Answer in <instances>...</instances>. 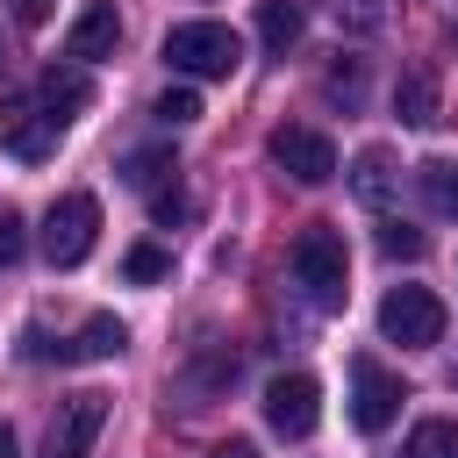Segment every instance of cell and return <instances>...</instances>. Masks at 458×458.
Returning a JSON list of instances; mask_svg holds the SVG:
<instances>
[{
  "mask_svg": "<svg viewBox=\"0 0 458 458\" xmlns=\"http://www.w3.org/2000/svg\"><path fill=\"white\" fill-rule=\"evenodd\" d=\"M122 272H129V279H136V286H157V279H165V272H172V258H165V250H157V243H136V250H129V258H122Z\"/></svg>",
  "mask_w": 458,
  "mask_h": 458,
  "instance_id": "44dd1931",
  "label": "cell"
},
{
  "mask_svg": "<svg viewBox=\"0 0 458 458\" xmlns=\"http://www.w3.org/2000/svg\"><path fill=\"white\" fill-rule=\"evenodd\" d=\"M265 150H272V165H279L286 179H301V186H322V179L336 172V143H329L322 129H301V122H279Z\"/></svg>",
  "mask_w": 458,
  "mask_h": 458,
  "instance_id": "52a82bcc",
  "label": "cell"
},
{
  "mask_svg": "<svg viewBox=\"0 0 458 458\" xmlns=\"http://www.w3.org/2000/svg\"><path fill=\"white\" fill-rule=\"evenodd\" d=\"M451 379H458V372H451Z\"/></svg>",
  "mask_w": 458,
  "mask_h": 458,
  "instance_id": "f1b7e54d",
  "label": "cell"
},
{
  "mask_svg": "<svg viewBox=\"0 0 458 458\" xmlns=\"http://www.w3.org/2000/svg\"><path fill=\"white\" fill-rule=\"evenodd\" d=\"M265 422L279 429V437H315V422H322V386L308 379V372H279L272 386H265Z\"/></svg>",
  "mask_w": 458,
  "mask_h": 458,
  "instance_id": "ba28073f",
  "label": "cell"
},
{
  "mask_svg": "<svg viewBox=\"0 0 458 458\" xmlns=\"http://www.w3.org/2000/svg\"><path fill=\"white\" fill-rule=\"evenodd\" d=\"M165 64L179 79H229L243 64V36L229 21H179L165 36Z\"/></svg>",
  "mask_w": 458,
  "mask_h": 458,
  "instance_id": "6da1fadb",
  "label": "cell"
},
{
  "mask_svg": "<svg viewBox=\"0 0 458 458\" xmlns=\"http://www.w3.org/2000/svg\"><path fill=\"white\" fill-rule=\"evenodd\" d=\"M21 250H29V229H21V215H7V208H0V272H7V265H21Z\"/></svg>",
  "mask_w": 458,
  "mask_h": 458,
  "instance_id": "603a6c76",
  "label": "cell"
},
{
  "mask_svg": "<svg viewBox=\"0 0 458 458\" xmlns=\"http://www.w3.org/2000/svg\"><path fill=\"white\" fill-rule=\"evenodd\" d=\"M351 193H358L365 208H386V200H394V157H386L379 143H365V150L351 157Z\"/></svg>",
  "mask_w": 458,
  "mask_h": 458,
  "instance_id": "4fadbf2b",
  "label": "cell"
},
{
  "mask_svg": "<svg viewBox=\"0 0 458 458\" xmlns=\"http://www.w3.org/2000/svg\"><path fill=\"white\" fill-rule=\"evenodd\" d=\"M57 136H64V122L43 107V93H7L0 100V150H14L21 165H43L57 150Z\"/></svg>",
  "mask_w": 458,
  "mask_h": 458,
  "instance_id": "5b68a950",
  "label": "cell"
},
{
  "mask_svg": "<svg viewBox=\"0 0 458 458\" xmlns=\"http://www.w3.org/2000/svg\"><path fill=\"white\" fill-rule=\"evenodd\" d=\"M7 14H14L21 29H43V21L57 14V0H7Z\"/></svg>",
  "mask_w": 458,
  "mask_h": 458,
  "instance_id": "d4e9b609",
  "label": "cell"
},
{
  "mask_svg": "<svg viewBox=\"0 0 458 458\" xmlns=\"http://www.w3.org/2000/svg\"><path fill=\"white\" fill-rule=\"evenodd\" d=\"M172 172H179V165H172V150H129V157H122V179H129V186H143V193H157Z\"/></svg>",
  "mask_w": 458,
  "mask_h": 458,
  "instance_id": "ac0fdd59",
  "label": "cell"
},
{
  "mask_svg": "<svg viewBox=\"0 0 458 458\" xmlns=\"http://www.w3.org/2000/svg\"><path fill=\"white\" fill-rule=\"evenodd\" d=\"M415 186H422V200H429L437 215L458 222V157H429V165L415 172Z\"/></svg>",
  "mask_w": 458,
  "mask_h": 458,
  "instance_id": "2e32d148",
  "label": "cell"
},
{
  "mask_svg": "<svg viewBox=\"0 0 458 458\" xmlns=\"http://www.w3.org/2000/svg\"><path fill=\"white\" fill-rule=\"evenodd\" d=\"M293 279H301V293L315 308H344V293H351V250H344V236L329 222H315V229L293 236Z\"/></svg>",
  "mask_w": 458,
  "mask_h": 458,
  "instance_id": "7a4b0ae2",
  "label": "cell"
},
{
  "mask_svg": "<svg viewBox=\"0 0 458 458\" xmlns=\"http://www.w3.org/2000/svg\"><path fill=\"white\" fill-rule=\"evenodd\" d=\"M0 458H21V444H14V429L0 422Z\"/></svg>",
  "mask_w": 458,
  "mask_h": 458,
  "instance_id": "83f0119b",
  "label": "cell"
},
{
  "mask_svg": "<svg viewBox=\"0 0 458 458\" xmlns=\"http://www.w3.org/2000/svg\"><path fill=\"white\" fill-rule=\"evenodd\" d=\"M394 114H401L408 129L444 122V114H437V72H429V64H408V72H401V86H394Z\"/></svg>",
  "mask_w": 458,
  "mask_h": 458,
  "instance_id": "8fae6325",
  "label": "cell"
},
{
  "mask_svg": "<svg viewBox=\"0 0 458 458\" xmlns=\"http://www.w3.org/2000/svg\"><path fill=\"white\" fill-rule=\"evenodd\" d=\"M401 401H408L401 372H386L372 351H358V358H351V422H358L365 437H379V429L401 415Z\"/></svg>",
  "mask_w": 458,
  "mask_h": 458,
  "instance_id": "8992f818",
  "label": "cell"
},
{
  "mask_svg": "<svg viewBox=\"0 0 458 458\" xmlns=\"http://www.w3.org/2000/svg\"><path fill=\"white\" fill-rule=\"evenodd\" d=\"M379 250H386V258H422V229L386 222V229H379Z\"/></svg>",
  "mask_w": 458,
  "mask_h": 458,
  "instance_id": "7402d4cb",
  "label": "cell"
},
{
  "mask_svg": "<svg viewBox=\"0 0 458 458\" xmlns=\"http://www.w3.org/2000/svg\"><path fill=\"white\" fill-rule=\"evenodd\" d=\"M122 344H129V329H122L114 315H86V322H79V336H72V344H57V358H64V365H93V358H114Z\"/></svg>",
  "mask_w": 458,
  "mask_h": 458,
  "instance_id": "7c38bea8",
  "label": "cell"
},
{
  "mask_svg": "<svg viewBox=\"0 0 458 458\" xmlns=\"http://www.w3.org/2000/svg\"><path fill=\"white\" fill-rule=\"evenodd\" d=\"M150 114H157L165 129H186V122H200V93H193V86H165V93L150 100Z\"/></svg>",
  "mask_w": 458,
  "mask_h": 458,
  "instance_id": "ffe728a7",
  "label": "cell"
},
{
  "mask_svg": "<svg viewBox=\"0 0 458 458\" xmlns=\"http://www.w3.org/2000/svg\"><path fill=\"white\" fill-rule=\"evenodd\" d=\"M329 14L351 21V29H379V7H372V0H329Z\"/></svg>",
  "mask_w": 458,
  "mask_h": 458,
  "instance_id": "cb8c5ba5",
  "label": "cell"
},
{
  "mask_svg": "<svg viewBox=\"0 0 458 458\" xmlns=\"http://www.w3.org/2000/svg\"><path fill=\"white\" fill-rule=\"evenodd\" d=\"M301 29H308L301 0H258V43H265L272 57H286V50L301 43Z\"/></svg>",
  "mask_w": 458,
  "mask_h": 458,
  "instance_id": "5bb4252c",
  "label": "cell"
},
{
  "mask_svg": "<svg viewBox=\"0 0 458 458\" xmlns=\"http://www.w3.org/2000/svg\"><path fill=\"white\" fill-rule=\"evenodd\" d=\"M100 422H107V394H72L64 408H57V422H50V437H43V458H86L93 451V437H100Z\"/></svg>",
  "mask_w": 458,
  "mask_h": 458,
  "instance_id": "9c48e42d",
  "label": "cell"
},
{
  "mask_svg": "<svg viewBox=\"0 0 458 458\" xmlns=\"http://www.w3.org/2000/svg\"><path fill=\"white\" fill-rule=\"evenodd\" d=\"M36 93H43V107H50L57 122H72V114H79V107L93 100V86H86V72H72V64H64V72L50 64V72L36 79Z\"/></svg>",
  "mask_w": 458,
  "mask_h": 458,
  "instance_id": "9a60e30c",
  "label": "cell"
},
{
  "mask_svg": "<svg viewBox=\"0 0 458 458\" xmlns=\"http://www.w3.org/2000/svg\"><path fill=\"white\" fill-rule=\"evenodd\" d=\"M444 301L429 293V286H394L386 301H379V336L386 344H401V351H429V344H444Z\"/></svg>",
  "mask_w": 458,
  "mask_h": 458,
  "instance_id": "277c9868",
  "label": "cell"
},
{
  "mask_svg": "<svg viewBox=\"0 0 458 458\" xmlns=\"http://www.w3.org/2000/svg\"><path fill=\"white\" fill-rule=\"evenodd\" d=\"M408 458H458V415H429L408 429Z\"/></svg>",
  "mask_w": 458,
  "mask_h": 458,
  "instance_id": "e0dca14e",
  "label": "cell"
},
{
  "mask_svg": "<svg viewBox=\"0 0 458 458\" xmlns=\"http://www.w3.org/2000/svg\"><path fill=\"white\" fill-rule=\"evenodd\" d=\"M93 236H100V200H93V193L50 200V215H43V258H50L57 272L86 265V258H93Z\"/></svg>",
  "mask_w": 458,
  "mask_h": 458,
  "instance_id": "3957f363",
  "label": "cell"
},
{
  "mask_svg": "<svg viewBox=\"0 0 458 458\" xmlns=\"http://www.w3.org/2000/svg\"><path fill=\"white\" fill-rule=\"evenodd\" d=\"M150 215H157V222H179V215H186V193H179V186H157V193H150Z\"/></svg>",
  "mask_w": 458,
  "mask_h": 458,
  "instance_id": "484cf974",
  "label": "cell"
},
{
  "mask_svg": "<svg viewBox=\"0 0 458 458\" xmlns=\"http://www.w3.org/2000/svg\"><path fill=\"white\" fill-rule=\"evenodd\" d=\"M322 93L344 100V107H358V100H365V64H358V57H336V64L322 72Z\"/></svg>",
  "mask_w": 458,
  "mask_h": 458,
  "instance_id": "d6986e66",
  "label": "cell"
},
{
  "mask_svg": "<svg viewBox=\"0 0 458 458\" xmlns=\"http://www.w3.org/2000/svg\"><path fill=\"white\" fill-rule=\"evenodd\" d=\"M208 458H258V444H250V437H229V444H215Z\"/></svg>",
  "mask_w": 458,
  "mask_h": 458,
  "instance_id": "4316f807",
  "label": "cell"
},
{
  "mask_svg": "<svg viewBox=\"0 0 458 458\" xmlns=\"http://www.w3.org/2000/svg\"><path fill=\"white\" fill-rule=\"evenodd\" d=\"M114 43H122V14H114V0H86L79 21H72V36H64V57L93 64V57H114Z\"/></svg>",
  "mask_w": 458,
  "mask_h": 458,
  "instance_id": "30bf717a",
  "label": "cell"
}]
</instances>
